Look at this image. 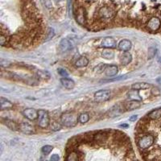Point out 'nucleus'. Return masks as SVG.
<instances>
[{"mask_svg": "<svg viewBox=\"0 0 161 161\" xmlns=\"http://www.w3.org/2000/svg\"><path fill=\"white\" fill-rule=\"evenodd\" d=\"M38 114H39V116H38L39 126L43 129L47 128L50 125V118L48 112L44 110H38Z\"/></svg>", "mask_w": 161, "mask_h": 161, "instance_id": "4", "label": "nucleus"}, {"mask_svg": "<svg viewBox=\"0 0 161 161\" xmlns=\"http://www.w3.org/2000/svg\"><path fill=\"white\" fill-rule=\"evenodd\" d=\"M61 83L67 90H72L75 86L74 81L72 80V79H70V78H67V77H63V78H61Z\"/></svg>", "mask_w": 161, "mask_h": 161, "instance_id": "16", "label": "nucleus"}, {"mask_svg": "<svg viewBox=\"0 0 161 161\" xmlns=\"http://www.w3.org/2000/svg\"><path fill=\"white\" fill-rule=\"evenodd\" d=\"M132 61V56L131 54L126 52L125 53H123L122 55L120 58V62L122 65H129Z\"/></svg>", "mask_w": 161, "mask_h": 161, "instance_id": "21", "label": "nucleus"}, {"mask_svg": "<svg viewBox=\"0 0 161 161\" xmlns=\"http://www.w3.org/2000/svg\"><path fill=\"white\" fill-rule=\"evenodd\" d=\"M77 21L80 25H85L87 21V12L85 11V7H79L77 8L76 11Z\"/></svg>", "mask_w": 161, "mask_h": 161, "instance_id": "6", "label": "nucleus"}, {"mask_svg": "<svg viewBox=\"0 0 161 161\" xmlns=\"http://www.w3.org/2000/svg\"><path fill=\"white\" fill-rule=\"evenodd\" d=\"M54 36V30L53 28H49V30L48 31V33L46 34V38L45 40H49L50 39H52Z\"/></svg>", "mask_w": 161, "mask_h": 161, "instance_id": "31", "label": "nucleus"}, {"mask_svg": "<svg viewBox=\"0 0 161 161\" xmlns=\"http://www.w3.org/2000/svg\"><path fill=\"white\" fill-rule=\"evenodd\" d=\"M137 118H138V115H132V116L130 118L129 120H130V122H134V121L137 119Z\"/></svg>", "mask_w": 161, "mask_h": 161, "instance_id": "37", "label": "nucleus"}, {"mask_svg": "<svg viewBox=\"0 0 161 161\" xmlns=\"http://www.w3.org/2000/svg\"><path fill=\"white\" fill-rule=\"evenodd\" d=\"M63 0H54V2H56V3H59V2H62Z\"/></svg>", "mask_w": 161, "mask_h": 161, "instance_id": "38", "label": "nucleus"}, {"mask_svg": "<svg viewBox=\"0 0 161 161\" xmlns=\"http://www.w3.org/2000/svg\"><path fill=\"white\" fill-rule=\"evenodd\" d=\"M152 94L155 96H158V95H160L161 94V90L157 88V87H153L152 90Z\"/></svg>", "mask_w": 161, "mask_h": 161, "instance_id": "32", "label": "nucleus"}, {"mask_svg": "<svg viewBox=\"0 0 161 161\" xmlns=\"http://www.w3.org/2000/svg\"><path fill=\"white\" fill-rule=\"evenodd\" d=\"M62 128V126L61 125L60 123L57 122H52L51 124V129L54 131H57V130H60Z\"/></svg>", "mask_w": 161, "mask_h": 161, "instance_id": "28", "label": "nucleus"}, {"mask_svg": "<svg viewBox=\"0 0 161 161\" xmlns=\"http://www.w3.org/2000/svg\"><path fill=\"white\" fill-rule=\"evenodd\" d=\"M61 121L64 126H68V127H72V126H74L77 124L78 118L73 112H66V113H64L61 115Z\"/></svg>", "mask_w": 161, "mask_h": 161, "instance_id": "3", "label": "nucleus"}, {"mask_svg": "<svg viewBox=\"0 0 161 161\" xmlns=\"http://www.w3.org/2000/svg\"><path fill=\"white\" fill-rule=\"evenodd\" d=\"M2 122H3V123L4 125L7 126L11 130H15V131L19 130V125L18 123H16L15 121L11 120V119H8V118H5V119H3Z\"/></svg>", "mask_w": 161, "mask_h": 161, "instance_id": "14", "label": "nucleus"}, {"mask_svg": "<svg viewBox=\"0 0 161 161\" xmlns=\"http://www.w3.org/2000/svg\"><path fill=\"white\" fill-rule=\"evenodd\" d=\"M160 62L161 63V58H160Z\"/></svg>", "mask_w": 161, "mask_h": 161, "instance_id": "39", "label": "nucleus"}, {"mask_svg": "<svg viewBox=\"0 0 161 161\" xmlns=\"http://www.w3.org/2000/svg\"><path fill=\"white\" fill-rule=\"evenodd\" d=\"M102 57L106 60H111L114 57V53L112 50L109 49H105L102 52Z\"/></svg>", "mask_w": 161, "mask_h": 161, "instance_id": "24", "label": "nucleus"}, {"mask_svg": "<svg viewBox=\"0 0 161 161\" xmlns=\"http://www.w3.org/2000/svg\"><path fill=\"white\" fill-rule=\"evenodd\" d=\"M37 75L40 77V78H43V79H49V78H50L49 73L47 71L40 70V71H38V73H37Z\"/></svg>", "mask_w": 161, "mask_h": 161, "instance_id": "27", "label": "nucleus"}, {"mask_svg": "<svg viewBox=\"0 0 161 161\" xmlns=\"http://www.w3.org/2000/svg\"><path fill=\"white\" fill-rule=\"evenodd\" d=\"M155 143V137L152 134H146L140 137L137 142V147L140 151H146Z\"/></svg>", "mask_w": 161, "mask_h": 161, "instance_id": "2", "label": "nucleus"}, {"mask_svg": "<svg viewBox=\"0 0 161 161\" xmlns=\"http://www.w3.org/2000/svg\"><path fill=\"white\" fill-rule=\"evenodd\" d=\"M90 120V115L88 113H82L78 116V122L81 124H85Z\"/></svg>", "mask_w": 161, "mask_h": 161, "instance_id": "25", "label": "nucleus"}, {"mask_svg": "<svg viewBox=\"0 0 161 161\" xmlns=\"http://www.w3.org/2000/svg\"><path fill=\"white\" fill-rule=\"evenodd\" d=\"M53 146H51V145H45V146H44L43 148H41V152H42V153L44 155L47 156V155H49L50 152L53 151Z\"/></svg>", "mask_w": 161, "mask_h": 161, "instance_id": "26", "label": "nucleus"}, {"mask_svg": "<svg viewBox=\"0 0 161 161\" xmlns=\"http://www.w3.org/2000/svg\"><path fill=\"white\" fill-rule=\"evenodd\" d=\"M0 104H1V110H9L13 107V104L10 102L9 100L6 99L5 98H0Z\"/></svg>", "mask_w": 161, "mask_h": 161, "instance_id": "22", "label": "nucleus"}, {"mask_svg": "<svg viewBox=\"0 0 161 161\" xmlns=\"http://www.w3.org/2000/svg\"><path fill=\"white\" fill-rule=\"evenodd\" d=\"M118 72V69L116 65H106L105 67V69H104V73L105 75L107 77H114L116 75Z\"/></svg>", "mask_w": 161, "mask_h": 161, "instance_id": "12", "label": "nucleus"}, {"mask_svg": "<svg viewBox=\"0 0 161 161\" xmlns=\"http://www.w3.org/2000/svg\"><path fill=\"white\" fill-rule=\"evenodd\" d=\"M148 118L150 120H158L161 118V108H157L148 114Z\"/></svg>", "mask_w": 161, "mask_h": 161, "instance_id": "18", "label": "nucleus"}, {"mask_svg": "<svg viewBox=\"0 0 161 161\" xmlns=\"http://www.w3.org/2000/svg\"><path fill=\"white\" fill-rule=\"evenodd\" d=\"M156 53V49L153 47H151L148 49V59H152Z\"/></svg>", "mask_w": 161, "mask_h": 161, "instance_id": "30", "label": "nucleus"}, {"mask_svg": "<svg viewBox=\"0 0 161 161\" xmlns=\"http://www.w3.org/2000/svg\"><path fill=\"white\" fill-rule=\"evenodd\" d=\"M57 71H58L59 74H60V75L65 77H67L68 75H69V73H68L67 71H66L65 69H61V68H60V69H57Z\"/></svg>", "mask_w": 161, "mask_h": 161, "instance_id": "34", "label": "nucleus"}, {"mask_svg": "<svg viewBox=\"0 0 161 161\" xmlns=\"http://www.w3.org/2000/svg\"><path fill=\"white\" fill-rule=\"evenodd\" d=\"M152 86L150 84L145 83V82H137L134 83L131 85V89L134 90H148L149 88H151Z\"/></svg>", "mask_w": 161, "mask_h": 161, "instance_id": "20", "label": "nucleus"}, {"mask_svg": "<svg viewBox=\"0 0 161 161\" xmlns=\"http://www.w3.org/2000/svg\"><path fill=\"white\" fill-rule=\"evenodd\" d=\"M127 97L130 99V101H142V97L139 95V93L138 90H131L127 93Z\"/></svg>", "mask_w": 161, "mask_h": 161, "instance_id": "19", "label": "nucleus"}, {"mask_svg": "<svg viewBox=\"0 0 161 161\" xmlns=\"http://www.w3.org/2000/svg\"><path fill=\"white\" fill-rule=\"evenodd\" d=\"M122 112H123V109L121 107V106H119V105H115V106H114L110 110H109L107 114L110 118H114V117L120 115Z\"/></svg>", "mask_w": 161, "mask_h": 161, "instance_id": "11", "label": "nucleus"}, {"mask_svg": "<svg viewBox=\"0 0 161 161\" xmlns=\"http://www.w3.org/2000/svg\"><path fill=\"white\" fill-rule=\"evenodd\" d=\"M161 26V21L156 16H153L147 23V27L150 31H156Z\"/></svg>", "mask_w": 161, "mask_h": 161, "instance_id": "7", "label": "nucleus"}, {"mask_svg": "<svg viewBox=\"0 0 161 161\" xmlns=\"http://www.w3.org/2000/svg\"><path fill=\"white\" fill-rule=\"evenodd\" d=\"M131 46H132V45H131V42H130V40H122L119 42L118 48L119 50L126 53V52H128L131 49Z\"/></svg>", "mask_w": 161, "mask_h": 161, "instance_id": "15", "label": "nucleus"}, {"mask_svg": "<svg viewBox=\"0 0 161 161\" xmlns=\"http://www.w3.org/2000/svg\"><path fill=\"white\" fill-rule=\"evenodd\" d=\"M8 45V40L7 38V36H5L4 35H1L0 36V45L2 47H4Z\"/></svg>", "mask_w": 161, "mask_h": 161, "instance_id": "29", "label": "nucleus"}, {"mask_svg": "<svg viewBox=\"0 0 161 161\" xmlns=\"http://www.w3.org/2000/svg\"><path fill=\"white\" fill-rule=\"evenodd\" d=\"M45 5H46V7H47L48 8H51V7H53L52 2H51L50 0H45Z\"/></svg>", "mask_w": 161, "mask_h": 161, "instance_id": "36", "label": "nucleus"}, {"mask_svg": "<svg viewBox=\"0 0 161 161\" xmlns=\"http://www.w3.org/2000/svg\"><path fill=\"white\" fill-rule=\"evenodd\" d=\"M23 114L26 118H27L28 120L30 121L36 120V118H38V116H39L38 111L35 109H33V108H27V109H25L23 111Z\"/></svg>", "mask_w": 161, "mask_h": 161, "instance_id": "8", "label": "nucleus"}, {"mask_svg": "<svg viewBox=\"0 0 161 161\" xmlns=\"http://www.w3.org/2000/svg\"><path fill=\"white\" fill-rule=\"evenodd\" d=\"M110 97H111V93L110 90H99L94 94V98L97 102H106L108 100H110Z\"/></svg>", "mask_w": 161, "mask_h": 161, "instance_id": "5", "label": "nucleus"}, {"mask_svg": "<svg viewBox=\"0 0 161 161\" xmlns=\"http://www.w3.org/2000/svg\"><path fill=\"white\" fill-rule=\"evenodd\" d=\"M88 65H89V60H88L87 57H80V58L77 61L76 64H75V65H76L77 67L80 68L85 67Z\"/></svg>", "mask_w": 161, "mask_h": 161, "instance_id": "23", "label": "nucleus"}, {"mask_svg": "<svg viewBox=\"0 0 161 161\" xmlns=\"http://www.w3.org/2000/svg\"><path fill=\"white\" fill-rule=\"evenodd\" d=\"M1 66L3 68H7V67H9L10 65H11V62L8 61H7V60H1Z\"/></svg>", "mask_w": 161, "mask_h": 161, "instance_id": "33", "label": "nucleus"}, {"mask_svg": "<svg viewBox=\"0 0 161 161\" xmlns=\"http://www.w3.org/2000/svg\"><path fill=\"white\" fill-rule=\"evenodd\" d=\"M19 130H21L23 133L27 134H32L35 133V129L30 123L27 122H22L19 124Z\"/></svg>", "mask_w": 161, "mask_h": 161, "instance_id": "10", "label": "nucleus"}, {"mask_svg": "<svg viewBox=\"0 0 161 161\" xmlns=\"http://www.w3.org/2000/svg\"><path fill=\"white\" fill-rule=\"evenodd\" d=\"M98 18L100 20L108 21L112 20L116 16V10L113 8L109 5H104L102 7H100L97 11Z\"/></svg>", "mask_w": 161, "mask_h": 161, "instance_id": "1", "label": "nucleus"}, {"mask_svg": "<svg viewBox=\"0 0 161 161\" xmlns=\"http://www.w3.org/2000/svg\"><path fill=\"white\" fill-rule=\"evenodd\" d=\"M141 106V103L139 101H130L124 105V109L127 111L134 110Z\"/></svg>", "mask_w": 161, "mask_h": 161, "instance_id": "13", "label": "nucleus"}, {"mask_svg": "<svg viewBox=\"0 0 161 161\" xmlns=\"http://www.w3.org/2000/svg\"><path fill=\"white\" fill-rule=\"evenodd\" d=\"M60 160V156H59L58 155H57V154H54L53 155L51 158H50V161H58Z\"/></svg>", "mask_w": 161, "mask_h": 161, "instance_id": "35", "label": "nucleus"}, {"mask_svg": "<svg viewBox=\"0 0 161 161\" xmlns=\"http://www.w3.org/2000/svg\"><path fill=\"white\" fill-rule=\"evenodd\" d=\"M71 49V43L66 39H63L59 45V51L61 53H65Z\"/></svg>", "mask_w": 161, "mask_h": 161, "instance_id": "17", "label": "nucleus"}, {"mask_svg": "<svg viewBox=\"0 0 161 161\" xmlns=\"http://www.w3.org/2000/svg\"><path fill=\"white\" fill-rule=\"evenodd\" d=\"M101 47L104 49H114L117 47L116 40L112 37H105L103 38L101 43Z\"/></svg>", "mask_w": 161, "mask_h": 161, "instance_id": "9", "label": "nucleus"}]
</instances>
